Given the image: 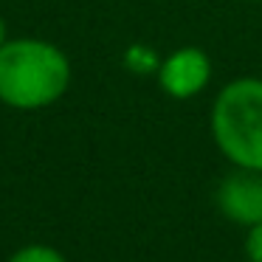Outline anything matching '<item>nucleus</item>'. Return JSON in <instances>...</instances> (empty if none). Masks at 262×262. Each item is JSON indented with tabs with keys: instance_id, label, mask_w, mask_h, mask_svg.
<instances>
[{
	"instance_id": "nucleus-1",
	"label": "nucleus",
	"mask_w": 262,
	"mask_h": 262,
	"mask_svg": "<svg viewBox=\"0 0 262 262\" xmlns=\"http://www.w3.org/2000/svg\"><path fill=\"white\" fill-rule=\"evenodd\" d=\"M74 65L42 37H9L0 48V104L20 113L54 107L68 93Z\"/></svg>"
},
{
	"instance_id": "nucleus-2",
	"label": "nucleus",
	"mask_w": 262,
	"mask_h": 262,
	"mask_svg": "<svg viewBox=\"0 0 262 262\" xmlns=\"http://www.w3.org/2000/svg\"><path fill=\"white\" fill-rule=\"evenodd\" d=\"M209 133L231 166L262 172V76L226 82L211 102Z\"/></svg>"
},
{
	"instance_id": "nucleus-3",
	"label": "nucleus",
	"mask_w": 262,
	"mask_h": 262,
	"mask_svg": "<svg viewBox=\"0 0 262 262\" xmlns=\"http://www.w3.org/2000/svg\"><path fill=\"white\" fill-rule=\"evenodd\" d=\"M211 76H214V65L200 46L175 48L166 57H161L158 68H155V82H158L161 93L175 102L200 96L211 85Z\"/></svg>"
},
{
	"instance_id": "nucleus-4",
	"label": "nucleus",
	"mask_w": 262,
	"mask_h": 262,
	"mask_svg": "<svg viewBox=\"0 0 262 262\" xmlns=\"http://www.w3.org/2000/svg\"><path fill=\"white\" fill-rule=\"evenodd\" d=\"M217 209L234 226L251 228L262 223V172L234 166L217 186Z\"/></svg>"
},
{
	"instance_id": "nucleus-5",
	"label": "nucleus",
	"mask_w": 262,
	"mask_h": 262,
	"mask_svg": "<svg viewBox=\"0 0 262 262\" xmlns=\"http://www.w3.org/2000/svg\"><path fill=\"white\" fill-rule=\"evenodd\" d=\"M6 262H68L62 254H59L54 245H46V243H29L23 248H17Z\"/></svg>"
},
{
	"instance_id": "nucleus-6",
	"label": "nucleus",
	"mask_w": 262,
	"mask_h": 262,
	"mask_svg": "<svg viewBox=\"0 0 262 262\" xmlns=\"http://www.w3.org/2000/svg\"><path fill=\"white\" fill-rule=\"evenodd\" d=\"M245 256L248 262H262V223L245 228Z\"/></svg>"
},
{
	"instance_id": "nucleus-7",
	"label": "nucleus",
	"mask_w": 262,
	"mask_h": 262,
	"mask_svg": "<svg viewBox=\"0 0 262 262\" xmlns=\"http://www.w3.org/2000/svg\"><path fill=\"white\" fill-rule=\"evenodd\" d=\"M6 40H9V23L3 17V12H0V48L6 46Z\"/></svg>"
},
{
	"instance_id": "nucleus-8",
	"label": "nucleus",
	"mask_w": 262,
	"mask_h": 262,
	"mask_svg": "<svg viewBox=\"0 0 262 262\" xmlns=\"http://www.w3.org/2000/svg\"><path fill=\"white\" fill-rule=\"evenodd\" d=\"M245 3H254V0H245Z\"/></svg>"
}]
</instances>
